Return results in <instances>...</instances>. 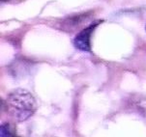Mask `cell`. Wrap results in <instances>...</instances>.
I'll use <instances>...</instances> for the list:
<instances>
[{"mask_svg":"<svg viewBox=\"0 0 146 137\" xmlns=\"http://www.w3.org/2000/svg\"><path fill=\"white\" fill-rule=\"evenodd\" d=\"M3 103L9 115L17 122L27 120L37 110L35 98L23 89H17L11 92Z\"/></svg>","mask_w":146,"mask_h":137,"instance_id":"1","label":"cell"},{"mask_svg":"<svg viewBox=\"0 0 146 137\" xmlns=\"http://www.w3.org/2000/svg\"><path fill=\"white\" fill-rule=\"evenodd\" d=\"M101 21H96L94 23L90 24L88 27L84 28L80 33H78L74 40V46L78 49L83 51H90L91 50V36H92L94 30L96 29L99 24L101 23Z\"/></svg>","mask_w":146,"mask_h":137,"instance_id":"2","label":"cell"},{"mask_svg":"<svg viewBox=\"0 0 146 137\" xmlns=\"http://www.w3.org/2000/svg\"><path fill=\"white\" fill-rule=\"evenodd\" d=\"M6 1H9V0H1V2H6Z\"/></svg>","mask_w":146,"mask_h":137,"instance_id":"4","label":"cell"},{"mask_svg":"<svg viewBox=\"0 0 146 137\" xmlns=\"http://www.w3.org/2000/svg\"><path fill=\"white\" fill-rule=\"evenodd\" d=\"M16 135V131L13 126L9 124H1V128H0V136L5 137V136H15Z\"/></svg>","mask_w":146,"mask_h":137,"instance_id":"3","label":"cell"}]
</instances>
